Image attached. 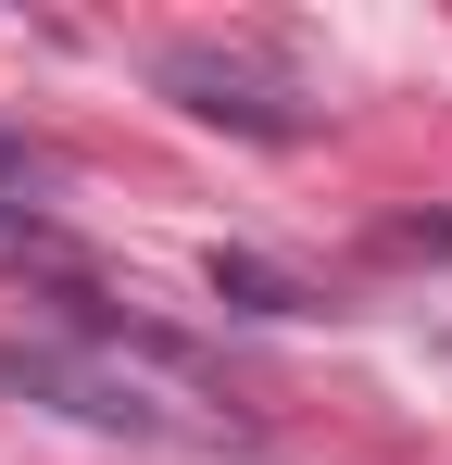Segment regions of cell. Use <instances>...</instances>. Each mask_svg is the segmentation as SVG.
Instances as JSON below:
<instances>
[{"mask_svg": "<svg viewBox=\"0 0 452 465\" xmlns=\"http://www.w3.org/2000/svg\"><path fill=\"white\" fill-rule=\"evenodd\" d=\"M163 88L201 114V126H251V139H301V88L251 51H163Z\"/></svg>", "mask_w": 452, "mask_h": 465, "instance_id": "1", "label": "cell"}]
</instances>
